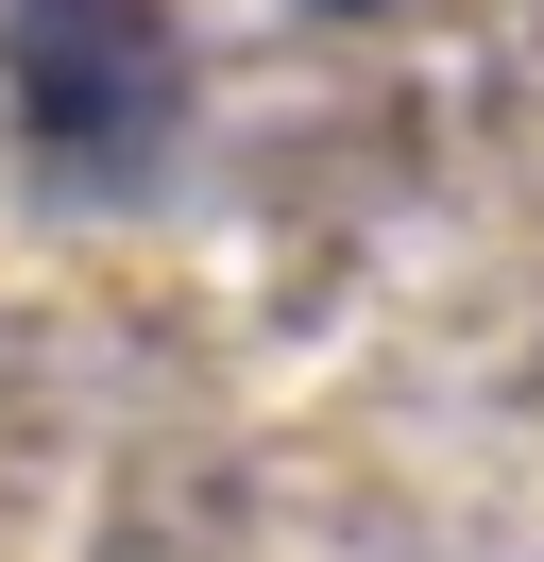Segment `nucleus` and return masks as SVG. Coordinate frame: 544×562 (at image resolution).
<instances>
[{"instance_id": "f03ea898", "label": "nucleus", "mask_w": 544, "mask_h": 562, "mask_svg": "<svg viewBox=\"0 0 544 562\" xmlns=\"http://www.w3.org/2000/svg\"><path fill=\"white\" fill-rule=\"evenodd\" d=\"M306 18H374V0H306Z\"/></svg>"}, {"instance_id": "f257e3e1", "label": "nucleus", "mask_w": 544, "mask_h": 562, "mask_svg": "<svg viewBox=\"0 0 544 562\" xmlns=\"http://www.w3.org/2000/svg\"><path fill=\"white\" fill-rule=\"evenodd\" d=\"M0 103L52 188H136L188 137V35L170 0H0Z\"/></svg>"}]
</instances>
